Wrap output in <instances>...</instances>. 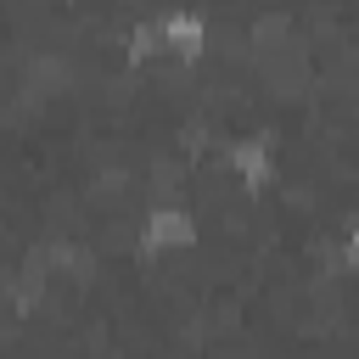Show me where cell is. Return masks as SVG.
I'll return each instance as SVG.
<instances>
[{"label":"cell","instance_id":"6da1fadb","mask_svg":"<svg viewBox=\"0 0 359 359\" xmlns=\"http://www.w3.org/2000/svg\"><path fill=\"white\" fill-rule=\"evenodd\" d=\"M191 236H196V224H191V213L185 208H157L146 224H140V252H168V247H191Z\"/></svg>","mask_w":359,"mask_h":359},{"label":"cell","instance_id":"7a4b0ae2","mask_svg":"<svg viewBox=\"0 0 359 359\" xmlns=\"http://www.w3.org/2000/svg\"><path fill=\"white\" fill-rule=\"evenodd\" d=\"M157 28H163V50H174V56H185V62L202 56V45H208L202 17H191V11H163Z\"/></svg>","mask_w":359,"mask_h":359},{"label":"cell","instance_id":"3957f363","mask_svg":"<svg viewBox=\"0 0 359 359\" xmlns=\"http://www.w3.org/2000/svg\"><path fill=\"white\" fill-rule=\"evenodd\" d=\"M224 163H230V168H236L247 185H269V180H275V163H269V135L224 146Z\"/></svg>","mask_w":359,"mask_h":359},{"label":"cell","instance_id":"277c9868","mask_svg":"<svg viewBox=\"0 0 359 359\" xmlns=\"http://www.w3.org/2000/svg\"><path fill=\"white\" fill-rule=\"evenodd\" d=\"M348 264L359 269V224H353V236H348Z\"/></svg>","mask_w":359,"mask_h":359}]
</instances>
